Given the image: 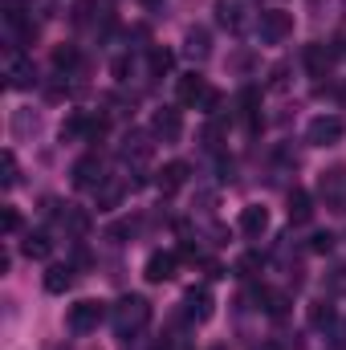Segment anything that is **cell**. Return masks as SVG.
Instances as JSON below:
<instances>
[{"label":"cell","instance_id":"1","mask_svg":"<svg viewBox=\"0 0 346 350\" xmlns=\"http://www.w3.org/2000/svg\"><path fill=\"white\" fill-rule=\"evenodd\" d=\"M110 318H114V330H118L122 338H131V334H139V330L151 322V301L139 297V293H127V297L114 301Z\"/></svg>","mask_w":346,"mask_h":350},{"label":"cell","instance_id":"2","mask_svg":"<svg viewBox=\"0 0 346 350\" xmlns=\"http://www.w3.org/2000/svg\"><path fill=\"white\" fill-rule=\"evenodd\" d=\"M318 200L330 208V212H346V167L343 163H334V167H326V172L318 175Z\"/></svg>","mask_w":346,"mask_h":350},{"label":"cell","instance_id":"3","mask_svg":"<svg viewBox=\"0 0 346 350\" xmlns=\"http://www.w3.org/2000/svg\"><path fill=\"white\" fill-rule=\"evenodd\" d=\"M343 135H346V122L338 114H318L306 126V143L310 147H334V143H343Z\"/></svg>","mask_w":346,"mask_h":350},{"label":"cell","instance_id":"4","mask_svg":"<svg viewBox=\"0 0 346 350\" xmlns=\"http://www.w3.org/2000/svg\"><path fill=\"white\" fill-rule=\"evenodd\" d=\"M257 33L265 45H281L289 33H293V12H285V8H265L257 16Z\"/></svg>","mask_w":346,"mask_h":350},{"label":"cell","instance_id":"5","mask_svg":"<svg viewBox=\"0 0 346 350\" xmlns=\"http://www.w3.org/2000/svg\"><path fill=\"white\" fill-rule=\"evenodd\" d=\"M102 318H106V306H102V301H94V297H82V301H74V306H70V318H66V322H70V330H74V334H94Z\"/></svg>","mask_w":346,"mask_h":350},{"label":"cell","instance_id":"6","mask_svg":"<svg viewBox=\"0 0 346 350\" xmlns=\"http://www.w3.org/2000/svg\"><path fill=\"white\" fill-rule=\"evenodd\" d=\"M151 135H155L159 143H179V135H183V114H179L175 106H159V110L151 114Z\"/></svg>","mask_w":346,"mask_h":350},{"label":"cell","instance_id":"7","mask_svg":"<svg viewBox=\"0 0 346 350\" xmlns=\"http://www.w3.org/2000/svg\"><path fill=\"white\" fill-rule=\"evenodd\" d=\"M70 175H74V187H78V191H98V187H102V179H106L98 155H82V159L70 167Z\"/></svg>","mask_w":346,"mask_h":350},{"label":"cell","instance_id":"8","mask_svg":"<svg viewBox=\"0 0 346 350\" xmlns=\"http://www.w3.org/2000/svg\"><path fill=\"white\" fill-rule=\"evenodd\" d=\"M155 135H143V131H127V139H122V163H131V167H143L147 159H151V151H155V143H151Z\"/></svg>","mask_w":346,"mask_h":350},{"label":"cell","instance_id":"9","mask_svg":"<svg viewBox=\"0 0 346 350\" xmlns=\"http://www.w3.org/2000/svg\"><path fill=\"white\" fill-rule=\"evenodd\" d=\"M338 53H343V49H334V45H326V41H314V45H306V70H310L314 78H326L330 66L338 62Z\"/></svg>","mask_w":346,"mask_h":350},{"label":"cell","instance_id":"10","mask_svg":"<svg viewBox=\"0 0 346 350\" xmlns=\"http://www.w3.org/2000/svg\"><path fill=\"white\" fill-rule=\"evenodd\" d=\"M183 318H187L191 326H204V322L212 318V293H208V289H187V293H183Z\"/></svg>","mask_w":346,"mask_h":350},{"label":"cell","instance_id":"11","mask_svg":"<svg viewBox=\"0 0 346 350\" xmlns=\"http://www.w3.org/2000/svg\"><path fill=\"white\" fill-rule=\"evenodd\" d=\"M249 12H257L253 0H216V16H220V25H228V29H237V33L249 25Z\"/></svg>","mask_w":346,"mask_h":350},{"label":"cell","instance_id":"12","mask_svg":"<svg viewBox=\"0 0 346 350\" xmlns=\"http://www.w3.org/2000/svg\"><path fill=\"white\" fill-rule=\"evenodd\" d=\"M208 94H212V86H208V82H204L200 74H183V78L175 82V98H179L183 106H196V110H200Z\"/></svg>","mask_w":346,"mask_h":350},{"label":"cell","instance_id":"13","mask_svg":"<svg viewBox=\"0 0 346 350\" xmlns=\"http://www.w3.org/2000/svg\"><path fill=\"white\" fill-rule=\"evenodd\" d=\"M175 265H179V253H151L147 265H143V277H147L151 285H163V281L175 277Z\"/></svg>","mask_w":346,"mask_h":350},{"label":"cell","instance_id":"14","mask_svg":"<svg viewBox=\"0 0 346 350\" xmlns=\"http://www.w3.org/2000/svg\"><path fill=\"white\" fill-rule=\"evenodd\" d=\"M241 232L245 237H253V241H261L265 232H269V208H261V204H249V208H241Z\"/></svg>","mask_w":346,"mask_h":350},{"label":"cell","instance_id":"15","mask_svg":"<svg viewBox=\"0 0 346 350\" xmlns=\"http://www.w3.org/2000/svg\"><path fill=\"white\" fill-rule=\"evenodd\" d=\"M37 86V66L29 57H8V90H33Z\"/></svg>","mask_w":346,"mask_h":350},{"label":"cell","instance_id":"16","mask_svg":"<svg viewBox=\"0 0 346 350\" xmlns=\"http://www.w3.org/2000/svg\"><path fill=\"white\" fill-rule=\"evenodd\" d=\"M183 53L191 57V62H208L212 57V33L208 29H187V37H183Z\"/></svg>","mask_w":346,"mask_h":350},{"label":"cell","instance_id":"17","mask_svg":"<svg viewBox=\"0 0 346 350\" xmlns=\"http://www.w3.org/2000/svg\"><path fill=\"white\" fill-rule=\"evenodd\" d=\"M74 281H78L74 265H49L45 269V293H70Z\"/></svg>","mask_w":346,"mask_h":350},{"label":"cell","instance_id":"18","mask_svg":"<svg viewBox=\"0 0 346 350\" xmlns=\"http://www.w3.org/2000/svg\"><path fill=\"white\" fill-rule=\"evenodd\" d=\"M122 196H127V183H122V179H102V187L94 191L98 212H114V208L122 204Z\"/></svg>","mask_w":346,"mask_h":350},{"label":"cell","instance_id":"19","mask_svg":"<svg viewBox=\"0 0 346 350\" xmlns=\"http://www.w3.org/2000/svg\"><path fill=\"white\" fill-rule=\"evenodd\" d=\"M155 183H159V191H163V196L179 191V187L187 183V163H183V159H172V163H163V172H159V179H155Z\"/></svg>","mask_w":346,"mask_h":350},{"label":"cell","instance_id":"20","mask_svg":"<svg viewBox=\"0 0 346 350\" xmlns=\"http://www.w3.org/2000/svg\"><path fill=\"white\" fill-rule=\"evenodd\" d=\"M257 301L269 318H285V314H289V293H285V289H265V285H261Z\"/></svg>","mask_w":346,"mask_h":350},{"label":"cell","instance_id":"21","mask_svg":"<svg viewBox=\"0 0 346 350\" xmlns=\"http://www.w3.org/2000/svg\"><path fill=\"white\" fill-rule=\"evenodd\" d=\"M310 216H314V196L293 187L289 191V224H310Z\"/></svg>","mask_w":346,"mask_h":350},{"label":"cell","instance_id":"22","mask_svg":"<svg viewBox=\"0 0 346 350\" xmlns=\"http://www.w3.org/2000/svg\"><path fill=\"white\" fill-rule=\"evenodd\" d=\"M21 253H25L29 261H45V257L53 253V241H49V232H25V241H21Z\"/></svg>","mask_w":346,"mask_h":350},{"label":"cell","instance_id":"23","mask_svg":"<svg viewBox=\"0 0 346 350\" xmlns=\"http://www.w3.org/2000/svg\"><path fill=\"white\" fill-rule=\"evenodd\" d=\"M306 322H310L314 330H330V326H334V306H330L326 297L310 301V306H306Z\"/></svg>","mask_w":346,"mask_h":350},{"label":"cell","instance_id":"24","mask_svg":"<svg viewBox=\"0 0 346 350\" xmlns=\"http://www.w3.org/2000/svg\"><path fill=\"white\" fill-rule=\"evenodd\" d=\"M147 70H151V78L172 74V70H175V53H172V49H163V45H155V49L147 53Z\"/></svg>","mask_w":346,"mask_h":350},{"label":"cell","instance_id":"25","mask_svg":"<svg viewBox=\"0 0 346 350\" xmlns=\"http://www.w3.org/2000/svg\"><path fill=\"white\" fill-rule=\"evenodd\" d=\"M62 224H66L74 237H86V232H90V212H86V208H74V204H66V212H62Z\"/></svg>","mask_w":346,"mask_h":350},{"label":"cell","instance_id":"26","mask_svg":"<svg viewBox=\"0 0 346 350\" xmlns=\"http://www.w3.org/2000/svg\"><path fill=\"white\" fill-rule=\"evenodd\" d=\"M257 106H261V90L257 86H245V90H241V114H245L249 131H257Z\"/></svg>","mask_w":346,"mask_h":350},{"label":"cell","instance_id":"27","mask_svg":"<svg viewBox=\"0 0 346 350\" xmlns=\"http://www.w3.org/2000/svg\"><path fill=\"white\" fill-rule=\"evenodd\" d=\"M86 126H90V114H70L62 122V139H86Z\"/></svg>","mask_w":346,"mask_h":350},{"label":"cell","instance_id":"28","mask_svg":"<svg viewBox=\"0 0 346 350\" xmlns=\"http://www.w3.org/2000/svg\"><path fill=\"white\" fill-rule=\"evenodd\" d=\"M53 66H57V70H74V66H78V49H74V45H57V49H53Z\"/></svg>","mask_w":346,"mask_h":350},{"label":"cell","instance_id":"29","mask_svg":"<svg viewBox=\"0 0 346 350\" xmlns=\"http://www.w3.org/2000/svg\"><path fill=\"white\" fill-rule=\"evenodd\" d=\"M261 273V253H245L237 261V277H257Z\"/></svg>","mask_w":346,"mask_h":350},{"label":"cell","instance_id":"30","mask_svg":"<svg viewBox=\"0 0 346 350\" xmlns=\"http://www.w3.org/2000/svg\"><path fill=\"white\" fill-rule=\"evenodd\" d=\"M12 131H16V135H29V131H37V114H29V110H16V118H12Z\"/></svg>","mask_w":346,"mask_h":350},{"label":"cell","instance_id":"31","mask_svg":"<svg viewBox=\"0 0 346 350\" xmlns=\"http://www.w3.org/2000/svg\"><path fill=\"white\" fill-rule=\"evenodd\" d=\"M94 8H98V0H78L74 4V25H90L94 21Z\"/></svg>","mask_w":346,"mask_h":350},{"label":"cell","instance_id":"32","mask_svg":"<svg viewBox=\"0 0 346 350\" xmlns=\"http://www.w3.org/2000/svg\"><path fill=\"white\" fill-rule=\"evenodd\" d=\"M0 167H4V175H0V179H4V187H12V183H16V155H12V151H4Z\"/></svg>","mask_w":346,"mask_h":350},{"label":"cell","instance_id":"33","mask_svg":"<svg viewBox=\"0 0 346 350\" xmlns=\"http://www.w3.org/2000/svg\"><path fill=\"white\" fill-rule=\"evenodd\" d=\"M334 249V237L330 232H314L310 237V253H330Z\"/></svg>","mask_w":346,"mask_h":350},{"label":"cell","instance_id":"34","mask_svg":"<svg viewBox=\"0 0 346 350\" xmlns=\"http://www.w3.org/2000/svg\"><path fill=\"white\" fill-rule=\"evenodd\" d=\"M285 82H289V66H285V62H277V66H273L269 86H273V90H285Z\"/></svg>","mask_w":346,"mask_h":350},{"label":"cell","instance_id":"35","mask_svg":"<svg viewBox=\"0 0 346 350\" xmlns=\"http://www.w3.org/2000/svg\"><path fill=\"white\" fill-rule=\"evenodd\" d=\"M110 74H114L118 82H127V74H131V57H127V53H122V57H114V62H110Z\"/></svg>","mask_w":346,"mask_h":350},{"label":"cell","instance_id":"36","mask_svg":"<svg viewBox=\"0 0 346 350\" xmlns=\"http://www.w3.org/2000/svg\"><path fill=\"white\" fill-rule=\"evenodd\" d=\"M4 232H8V237L21 232V212H16V208H4Z\"/></svg>","mask_w":346,"mask_h":350},{"label":"cell","instance_id":"37","mask_svg":"<svg viewBox=\"0 0 346 350\" xmlns=\"http://www.w3.org/2000/svg\"><path fill=\"white\" fill-rule=\"evenodd\" d=\"M122 237H135V224H131V220H122V224L110 228V241H122Z\"/></svg>","mask_w":346,"mask_h":350},{"label":"cell","instance_id":"38","mask_svg":"<svg viewBox=\"0 0 346 350\" xmlns=\"http://www.w3.org/2000/svg\"><path fill=\"white\" fill-rule=\"evenodd\" d=\"M151 350H172V347H168V342H155V347H151Z\"/></svg>","mask_w":346,"mask_h":350},{"label":"cell","instance_id":"39","mask_svg":"<svg viewBox=\"0 0 346 350\" xmlns=\"http://www.w3.org/2000/svg\"><path fill=\"white\" fill-rule=\"evenodd\" d=\"M147 4H155V0H147Z\"/></svg>","mask_w":346,"mask_h":350}]
</instances>
